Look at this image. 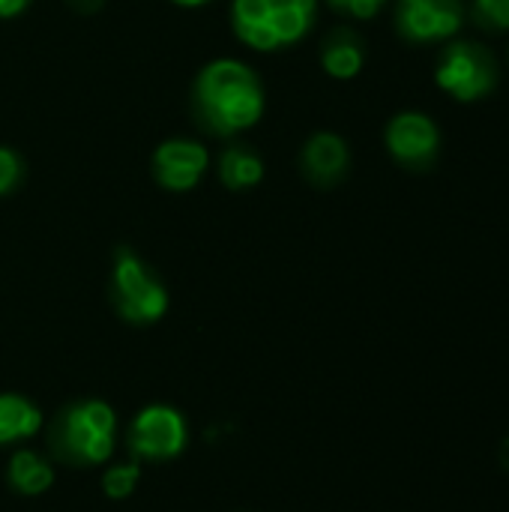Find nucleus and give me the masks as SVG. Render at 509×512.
Returning <instances> with one entry per match:
<instances>
[{"label": "nucleus", "instance_id": "nucleus-1", "mask_svg": "<svg viewBox=\"0 0 509 512\" xmlns=\"http://www.w3.org/2000/svg\"><path fill=\"white\" fill-rule=\"evenodd\" d=\"M195 117L213 135H237L261 120L264 93L255 72L237 60H213L201 69L192 93Z\"/></svg>", "mask_w": 509, "mask_h": 512}, {"label": "nucleus", "instance_id": "nucleus-2", "mask_svg": "<svg viewBox=\"0 0 509 512\" xmlns=\"http://www.w3.org/2000/svg\"><path fill=\"white\" fill-rule=\"evenodd\" d=\"M117 444V417L105 402H78L51 423L48 447L57 462L72 468H93L111 459Z\"/></svg>", "mask_w": 509, "mask_h": 512}, {"label": "nucleus", "instance_id": "nucleus-3", "mask_svg": "<svg viewBox=\"0 0 509 512\" xmlns=\"http://www.w3.org/2000/svg\"><path fill=\"white\" fill-rule=\"evenodd\" d=\"M318 0H234V33L255 51H276L300 42L315 24Z\"/></svg>", "mask_w": 509, "mask_h": 512}, {"label": "nucleus", "instance_id": "nucleus-4", "mask_svg": "<svg viewBox=\"0 0 509 512\" xmlns=\"http://www.w3.org/2000/svg\"><path fill=\"white\" fill-rule=\"evenodd\" d=\"M435 84L456 102H480L501 84V66L495 51L477 39L444 42L435 63Z\"/></svg>", "mask_w": 509, "mask_h": 512}, {"label": "nucleus", "instance_id": "nucleus-5", "mask_svg": "<svg viewBox=\"0 0 509 512\" xmlns=\"http://www.w3.org/2000/svg\"><path fill=\"white\" fill-rule=\"evenodd\" d=\"M111 297L129 324H153L165 315L168 309V294L159 285V279L135 258L129 249H120L114 258V273H111Z\"/></svg>", "mask_w": 509, "mask_h": 512}, {"label": "nucleus", "instance_id": "nucleus-6", "mask_svg": "<svg viewBox=\"0 0 509 512\" xmlns=\"http://www.w3.org/2000/svg\"><path fill=\"white\" fill-rule=\"evenodd\" d=\"M468 21V0H396V33L411 45L450 42Z\"/></svg>", "mask_w": 509, "mask_h": 512}, {"label": "nucleus", "instance_id": "nucleus-7", "mask_svg": "<svg viewBox=\"0 0 509 512\" xmlns=\"http://www.w3.org/2000/svg\"><path fill=\"white\" fill-rule=\"evenodd\" d=\"M186 438V420L168 405H153L132 420L126 432V447L138 462H168L183 453Z\"/></svg>", "mask_w": 509, "mask_h": 512}, {"label": "nucleus", "instance_id": "nucleus-8", "mask_svg": "<svg viewBox=\"0 0 509 512\" xmlns=\"http://www.w3.org/2000/svg\"><path fill=\"white\" fill-rule=\"evenodd\" d=\"M384 144L396 165L408 171H429L441 153V129L423 111H402L387 123Z\"/></svg>", "mask_w": 509, "mask_h": 512}, {"label": "nucleus", "instance_id": "nucleus-9", "mask_svg": "<svg viewBox=\"0 0 509 512\" xmlns=\"http://www.w3.org/2000/svg\"><path fill=\"white\" fill-rule=\"evenodd\" d=\"M207 162H210V156L201 144L186 141V138H174V141L159 144V150L153 156V171L165 189L189 192L204 177Z\"/></svg>", "mask_w": 509, "mask_h": 512}, {"label": "nucleus", "instance_id": "nucleus-10", "mask_svg": "<svg viewBox=\"0 0 509 512\" xmlns=\"http://www.w3.org/2000/svg\"><path fill=\"white\" fill-rule=\"evenodd\" d=\"M300 165H303V174L309 183L327 189V186H336L348 174L351 150H348L345 138H339L333 132H318L306 141Z\"/></svg>", "mask_w": 509, "mask_h": 512}, {"label": "nucleus", "instance_id": "nucleus-11", "mask_svg": "<svg viewBox=\"0 0 509 512\" xmlns=\"http://www.w3.org/2000/svg\"><path fill=\"white\" fill-rule=\"evenodd\" d=\"M366 63V45L351 27H336L321 45V66L330 78H357Z\"/></svg>", "mask_w": 509, "mask_h": 512}, {"label": "nucleus", "instance_id": "nucleus-12", "mask_svg": "<svg viewBox=\"0 0 509 512\" xmlns=\"http://www.w3.org/2000/svg\"><path fill=\"white\" fill-rule=\"evenodd\" d=\"M264 177V162L255 150H249L246 144H228L219 156V180L225 189L240 192L249 189L255 183H261Z\"/></svg>", "mask_w": 509, "mask_h": 512}, {"label": "nucleus", "instance_id": "nucleus-13", "mask_svg": "<svg viewBox=\"0 0 509 512\" xmlns=\"http://www.w3.org/2000/svg\"><path fill=\"white\" fill-rule=\"evenodd\" d=\"M42 429V414L33 402L6 393L0 396V444H15L33 438Z\"/></svg>", "mask_w": 509, "mask_h": 512}, {"label": "nucleus", "instance_id": "nucleus-14", "mask_svg": "<svg viewBox=\"0 0 509 512\" xmlns=\"http://www.w3.org/2000/svg\"><path fill=\"white\" fill-rule=\"evenodd\" d=\"M9 483L21 495H42L51 489L54 471L42 456H36L30 450H18L9 462Z\"/></svg>", "mask_w": 509, "mask_h": 512}, {"label": "nucleus", "instance_id": "nucleus-15", "mask_svg": "<svg viewBox=\"0 0 509 512\" xmlns=\"http://www.w3.org/2000/svg\"><path fill=\"white\" fill-rule=\"evenodd\" d=\"M468 18L477 30L504 36L509 33V0H468Z\"/></svg>", "mask_w": 509, "mask_h": 512}, {"label": "nucleus", "instance_id": "nucleus-16", "mask_svg": "<svg viewBox=\"0 0 509 512\" xmlns=\"http://www.w3.org/2000/svg\"><path fill=\"white\" fill-rule=\"evenodd\" d=\"M138 480H141V468H138V462H126V465H114V468H108V471H105V477H102V489H105V495H108V498L123 501V498H129V495L135 492Z\"/></svg>", "mask_w": 509, "mask_h": 512}, {"label": "nucleus", "instance_id": "nucleus-17", "mask_svg": "<svg viewBox=\"0 0 509 512\" xmlns=\"http://www.w3.org/2000/svg\"><path fill=\"white\" fill-rule=\"evenodd\" d=\"M21 174H24L21 159L9 147H0V195H9L21 183Z\"/></svg>", "mask_w": 509, "mask_h": 512}, {"label": "nucleus", "instance_id": "nucleus-18", "mask_svg": "<svg viewBox=\"0 0 509 512\" xmlns=\"http://www.w3.org/2000/svg\"><path fill=\"white\" fill-rule=\"evenodd\" d=\"M336 12H342V15H351V18H372V15H378L384 6H387V0H327Z\"/></svg>", "mask_w": 509, "mask_h": 512}, {"label": "nucleus", "instance_id": "nucleus-19", "mask_svg": "<svg viewBox=\"0 0 509 512\" xmlns=\"http://www.w3.org/2000/svg\"><path fill=\"white\" fill-rule=\"evenodd\" d=\"M30 6V0H0V18H15Z\"/></svg>", "mask_w": 509, "mask_h": 512}, {"label": "nucleus", "instance_id": "nucleus-20", "mask_svg": "<svg viewBox=\"0 0 509 512\" xmlns=\"http://www.w3.org/2000/svg\"><path fill=\"white\" fill-rule=\"evenodd\" d=\"M75 9H81V12H93V9H99L102 6V0H69Z\"/></svg>", "mask_w": 509, "mask_h": 512}, {"label": "nucleus", "instance_id": "nucleus-21", "mask_svg": "<svg viewBox=\"0 0 509 512\" xmlns=\"http://www.w3.org/2000/svg\"><path fill=\"white\" fill-rule=\"evenodd\" d=\"M174 3H180V6H204L210 0H174Z\"/></svg>", "mask_w": 509, "mask_h": 512}, {"label": "nucleus", "instance_id": "nucleus-22", "mask_svg": "<svg viewBox=\"0 0 509 512\" xmlns=\"http://www.w3.org/2000/svg\"><path fill=\"white\" fill-rule=\"evenodd\" d=\"M507 57H509V48H507Z\"/></svg>", "mask_w": 509, "mask_h": 512}]
</instances>
